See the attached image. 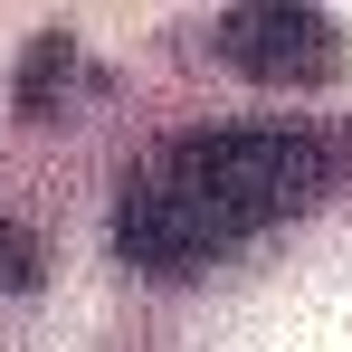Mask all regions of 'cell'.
<instances>
[{"label":"cell","instance_id":"2","mask_svg":"<svg viewBox=\"0 0 352 352\" xmlns=\"http://www.w3.org/2000/svg\"><path fill=\"white\" fill-rule=\"evenodd\" d=\"M219 58L257 86H324V76H343V29H333V10L257 0V10H219Z\"/></svg>","mask_w":352,"mask_h":352},{"label":"cell","instance_id":"1","mask_svg":"<svg viewBox=\"0 0 352 352\" xmlns=\"http://www.w3.org/2000/svg\"><path fill=\"white\" fill-rule=\"evenodd\" d=\"M333 181H343V143L314 124H200L133 162L115 200V248L153 276H190L305 219Z\"/></svg>","mask_w":352,"mask_h":352},{"label":"cell","instance_id":"3","mask_svg":"<svg viewBox=\"0 0 352 352\" xmlns=\"http://www.w3.org/2000/svg\"><path fill=\"white\" fill-rule=\"evenodd\" d=\"M0 276L10 286H38V248H29V229H10V219H0Z\"/></svg>","mask_w":352,"mask_h":352}]
</instances>
